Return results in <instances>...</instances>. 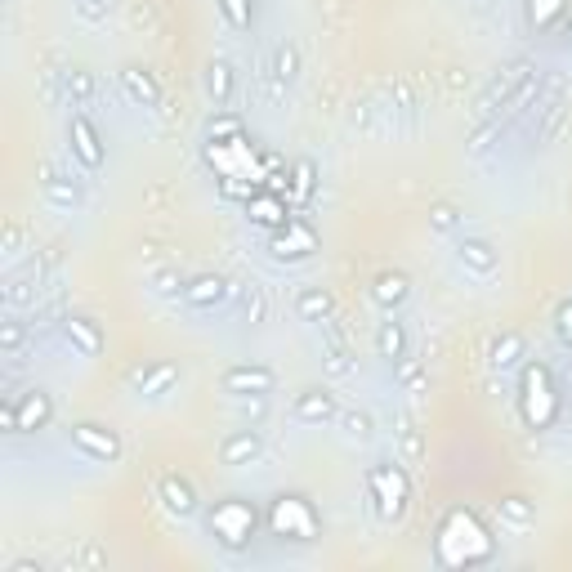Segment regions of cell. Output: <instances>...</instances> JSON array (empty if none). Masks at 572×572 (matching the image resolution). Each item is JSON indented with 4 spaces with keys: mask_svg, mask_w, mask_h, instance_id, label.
I'll use <instances>...</instances> for the list:
<instances>
[{
    "mask_svg": "<svg viewBox=\"0 0 572 572\" xmlns=\"http://www.w3.org/2000/svg\"><path fill=\"white\" fill-rule=\"evenodd\" d=\"M318 188V161L313 157H295L291 161V206H304Z\"/></svg>",
    "mask_w": 572,
    "mask_h": 572,
    "instance_id": "obj_28",
    "label": "cell"
},
{
    "mask_svg": "<svg viewBox=\"0 0 572 572\" xmlns=\"http://www.w3.org/2000/svg\"><path fill=\"white\" fill-rule=\"evenodd\" d=\"M371 300H376L385 313L403 309V304L412 300V278H407L403 269H385V273H376V282H371Z\"/></svg>",
    "mask_w": 572,
    "mask_h": 572,
    "instance_id": "obj_21",
    "label": "cell"
},
{
    "mask_svg": "<svg viewBox=\"0 0 572 572\" xmlns=\"http://www.w3.org/2000/svg\"><path fill=\"white\" fill-rule=\"evenodd\" d=\"M322 371H327V376H336V380L354 376V371H358L354 349H349V345H327V354H322Z\"/></svg>",
    "mask_w": 572,
    "mask_h": 572,
    "instance_id": "obj_36",
    "label": "cell"
},
{
    "mask_svg": "<svg viewBox=\"0 0 572 572\" xmlns=\"http://www.w3.org/2000/svg\"><path fill=\"white\" fill-rule=\"evenodd\" d=\"M559 412H564V394L555 385V371L546 362H528L519 385V416L528 421V429H550Z\"/></svg>",
    "mask_w": 572,
    "mask_h": 572,
    "instance_id": "obj_4",
    "label": "cell"
},
{
    "mask_svg": "<svg viewBox=\"0 0 572 572\" xmlns=\"http://www.w3.org/2000/svg\"><path fill=\"white\" fill-rule=\"evenodd\" d=\"M367 510L380 523H403L412 510V474L398 461H376L367 465Z\"/></svg>",
    "mask_w": 572,
    "mask_h": 572,
    "instance_id": "obj_1",
    "label": "cell"
},
{
    "mask_svg": "<svg viewBox=\"0 0 572 572\" xmlns=\"http://www.w3.org/2000/svg\"><path fill=\"white\" fill-rule=\"evenodd\" d=\"M50 421H54V398L41 385L23 389V394H5V403H0V425L9 434H36Z\"/></svg>",
    "mask_w": 572,
    "mask_h": 572,
    "instance_id": "obj_6",
    "label": "cell"
},
{
    "mask_svg": "<svg viewBox=\"0 0 572 572\" xmlns=\"http://www.w3.org/2000/svg\"><path fill=\"white\" fill-rule=\"evenodd\" d=\"M23 345H27V327H23V322H14V318L0 322V354L18 358V354H23Z\"/></svg>",
    "mask_w": 572,
    "mask_h": 572,
    "instance_id": "obj_40",
    "label": "cell"
},
{
    "mask_svg": "<svg viewBox=\"0 0 572 572\" xmlns=\"http://www.w3.org/2000/svg\"><path fill=\"white\" fill-rule=\"evenodd\" d=\"M456 224H461V211H456L452 202H434V206H429V228H434V233H452Z\"/></svg>",
    "mask_w": 572,
    "mask_h": 572,
    "instance_id": "obj_42",
    "label": "cell"
},
{
    "mask_svg": "<svg viewBox=\"0 0 572 572\" xmlns=\"http://www.w3.org/2000/svg\"><path fill=\"white\" fill-rule=\"evenodd\" d=\"M36 179H41V193H45V202L50 206H59V211H76V206H81V184L68 179V175H59L50 161L36 166Z\"/></svg>",
    "mask_w": 572,
    "mask_h": 572,
    "instance_id": "obj_16",
    "label": "cell"
},
{
    "mask_svg": "<svg viewBox=\"0 0 572 572\" xmlns=\"http://www.w3.org/2000/svg\"><path fill=\"white\" fill-rule=\"evenodd\" d=\"M447 541H461V568H479V564H492L497 546H492L488 528L474 510L465 505H452V510L438 514V528H434V546H447Z\"/></svg>",
    "mask_w": 572,
    "mask_h": 572,
    "instance_id": "obj_2",
    "label": "cell"
},
{
    "mask_svg": "<svg viewBox=\"0 0 572 572\" xmlns=\"http://www.w3.org/2000/svg\"><path fill=\"white\" fill-rule=\"evenodd\" d=\"M394 438H398V452H403L407 461H421V452H425V438H421V429H416L412 421H407V416H398Z\"/></svg>",
    "mask_w": 572,
    "mask_h": 572,
    "instance_id": "obj_37",
    "label": "cell"
},
{
    "mask_svg": "<svg viewBox=\"0 0 572 572\" xmlns=\"http://www.w3.org/2000/svg\"><path fill=\"white\" fill-rule=\"evenodd\" d=\"M206 94H211L215 108H228L237 94V68L228 59H211L206 63Z\"/></svg>",
    "mask_w": 572,
    "mask_h": 572,
    "instance_id": "obj_23",
    "label": "cell"
},
{
    "mask_svg": "<svg viewBox=\"0 0 572 572\" xmlns=\"http://www.w3.org/2000/svg\"><path fill=\"white\" fill-rule=\"evenodd\" d=\"M291 215H295L291 202H286L282 193H273V188H260L255 197H246V219L260 228H282Z\"/></svg>",
    "mask_w": 572,
    "mask_h": 572,
    "instance_id": "obj_18",
    "label": "cell"
},
{
    "mask_svg": "<svg viewBox=\"0 0 572 572\" xmlns=\"http://www.w3.org/2000/svg\"><path fill=\"white\" fill-rule=\"evenodd\" d=\"M206 532L215 537V546L237 555V550H246L255 541V532H260V510L246 497H224L206 510Z\"/></svg>",
    "mask_w": 572,
    "mask_h": 572,
    "instance_id": "obj_5",
    "label": "cell"
},
{
    "mask_svg": "<svg viewBox=\"0 0 572 572\" xmlns=\"http://www.w3.org/2000/svg\"><path fill=\"white\" fill-rule=\"evenodd\" d=\"M9 572H45V568L36 564V559H14V564H9Z\"/></svg>",
    "mask_w": 572,
    "mask_h": 572,
    "instance_id": "obj_48",
    "label": "cell"
},
{
    "mask_svg": "<svg viewBox=\"0 0 572 572\" xmlns=\"http://www.w3.org/2000/svg\"><path fill=\"white\" fill-rule=\"evenodd\" d=\"M385 103L380 99H354L349 103V130L358 135H385Z\"/></svg>",
    "mask_w": 572,
    "mask_h": 572,
    "instance_id": "obj_26",
    "label": "cell"
},
{
    "mask_svg": "<svg viewBox=\"0 0 572 572\" xmlns=\"http://www.w3.org/2000/svg\"><path fill=\"white\" fill-rule=\"evenodd\" d=\"M340 425H345V438H354V443H367L371 434H376V421H371V412H340Z\"/></svg>",
    "mask_w": 572,
    "mask_h": 572,
    "instance_id": "obj_39",
    "label": "cell"
},
{
    "mask_svg": "<svg viewBox=\"0 0 572 572\" xmlns=\"http://www.w3.org/2000/svg\"><path fill=\"white\" fill-rule=\"evenodd\" d=\"M331 313H336V295H331L327 286H304V291L295 295V318H304V322H327Z\"/></svg>",
    "mask_w": 572,
    "mask_h": 572,
    "instance_id": "obj_25",
    "label": "cell"
},
{
    "mask_svg": "<svg viewBox=\"0 0 572 572\" xmlns=\"http://www.w3.org/2000/svg\"><path fill=\"white\" fill-rule=\"evenodd\" d=\"M112 5H117V0H76V14H81L85 23H103V18L112 14Z\"/></svg>",
    "mask_w": 572,
    "mask_h": 572,
    "instance_id": "obj_43",
    "label": "cell"
},
{
    "mask_svg": "<svg viewBox=\"0 0 572 572\" xmlns=\"http://www.w3.org/2000/svg\"><path fill=\"white\" fill-rule=\"evenodd\" d=\"M18 242H23V228L5 224V255H18Z\"/></svg>",
    "mask_w": 572,
    "mask_h": 572,
    "instance_id": "obj_47",
    "label": "cell"
},
{
    "mask_svg": "<svg viewBox=\"0 0 572 572\" xmlns=\"http://www.w3.org/2000/svg\"><path fill=\"white\" fill-rule=\"evenodd\" d=\"M237 412H242L246 421H264V412H269V394H246V398H237Z\"/></svg>",
    "mask_w": 572,
    "mask_h": 572,
    "instance_id": "obj_44",
    "label": "cell"
},
{
    "mask_svg": "<svg viewBox=\"0 0 572 572\" xmlns=\"http://www.w3.org/2000/svg\"><path fill=\"white\" fill-rule=\"evenodd\" d=\"M394 380H398V389H403V394H425V385H429L425 362L421 358H398L394 362Z\"/></svg>",
    "mask_w": 572,
    "mask_h": 572,
    "instance_id": "obj_33",
    "label": "cell"
},
{
    "mask_svg": "<svg viewBox=\"0 0 572 572\" xmlns=\"http://www.w3.org/2000/svg\"><path fill=\"white\" fill-rule=\"evenodd\" d=\"M555 331L564 336V345L572 349V295H568V300H559V309H555Z\"/></svg>",
    "mask_w": 572,
    "mask_h": 572,
    "instance_id": "obj_46",
    "label": "cell"
},
{
    "mask_svg": "<svg viewBox=\"0 0 572 572\" xmlns=\"http://www.w3.org/2000/svg\"><path fill=\"white\" fill-rule=\"evenodd\" d=\"M157 501L166 514H175V519H193L197 510H202V501H197V488L184 479L179 470H166L157 474Z\"/></svg>",
    "mask_w": 572,
    "mask_h": 572,
    "instance_id": "obj_11",
    "label": "cell"
},
{
    "mask_svg": "<svg viewBox=\"0 0 572 572\" xmlns=\"http://www.w3.org/2000/svg\"><path fill=\"white\" fill-rule=\"evenodd\" d=\"M215 5H219V14L228 18L233 32H246V27H251V0H215Z\"/></svg>",
    "mask_w": 572,
    "mask_h": 572,
    "instance_id": "obj_41",
    "label": "cell"
},
{
    "mask_svg": "<svg viewBox=\"0 0 572 572\" xmlns=\"http://www.w3.org/2000/svg\"><path fill=\"white\" fill-rule=\"evenodd\" d=\"M523 9H528L532 32H550V27L568 14V0H523Z\"/></svg>",
    "mask_w": 572,
    "mask_h": 572,
    "instance_id": "obj_31",
    "label": "cell"
},
{
    "mask_svg": "<svg viewBox=\"0 0 572 572\" xmlns=\"http://www.w3.org/2000/svg\"><path fill=\"white\" fill-rule=\"evenodd\" d=\"M559 45H564V50H572V14L564 18V27H559Z\"/></svg>",
    "mask_w": 572,
    "mask_h": 572,
    "instance_id": "obj_49",
    "label": "cell"
},
{
    "mask_svg": "<svg viewBox=\"0 0 572 572\" xmlns=\"http://www.w3.org/2000/svg\"><path fill=\"white\" fill-rule=\"evenodd\" d=\"M501 130H505V121H501V117H483L479 126L470 130V139H465V152H474V157H483V152H488L492 143L501 139Z\"/></svg>",
    "mask_w": 572,
    "mask_h": 572,
    "instance_id": "obj_35",
    "label": "cell"
},
{
    "mask_svg": "<svg viewBox=\"0 0 572 572\" xmlns=\"http://www.w3.org/2000/svg\"><path fill=\"white\" fill-rule=\"evenodd\" d=\"M237 135H246V126H242V117H237V112H219V117L206 121V143L237 139Z\"/></svg>",
    "mask_w": 572,
    "mask_h": 572,
    "instance_id": "obj_38",
    "label": "cell"
},
{
    "mask_svg": "<svg viewBox=\"0 0 572 572\" xmlns=\"http://www.w3.org/2000/svg\"><path fill=\"white\" fill-rule=\"evenodd\" d=\"M318 251V228L309 224L304 215H291L282 228H273L269 233V255L273 260H309V255Z\"/></svg>",
    "mask_w": 572,
    "mask_h": 572,
    "instance_id": "obj_9",
    "label": "cell"
},
{
    "mask_svg": "<svg viewBox=\"0 0 572 572\" xmlns=\"http://www.w3.org/2000/svg\"><path fill=\"white\" fill-rule=\"evenodd\" d=\"M456 260H461V269L479 273V278H492L497 264H501V255H497V246H492L488 237H461V242H456Z\"/></svg>",
    "mask_w": 572,
    "mask_h": 572,
    "instance_id": "obj_20",
    "label": "cell"
},
{
    "mask_svg": "<svg viewBox=\"0 0 572 572\" xmlns=\"http://www.w3.org/2000/svg\"><path fill=\"white\" fill-rule=\"evenodd\" d=\"M291 412H295V421H304V425H327V421H336L340 416V403H336L331 389L313 385V389H300V394H295Z\"/></svg>",
    "mask_w": 572,
    "mask_h": 572,
    "instance_id": "obj_13",
    "label": "cell"
},
{
    "mask_svg": "<svg viewBox=\"0 0 572 572\" xmlns=\"http://www.w3.org/2000/svg\"><path fill=\"white\" fill-rule=\"evenodd\" d=\"M532 72H537V63L523 59V54H519V59H510V63H501L497 76L488 81V90H483V94H479V103H474V121H483V117H501V108L514 99V90H519V85L528 81Z\"/></svg>",
    "mask_w": 572,
    "mask_h": 572,
    "instance_id": "obj_7",
    "label": "cell"
},
{
    "mask_svg": "<svg viewBox=\"0 0 572 572\" xmlns=\"http://www.w3.org/2000/svg\"><path fill=\"white\" fill-rule=\"evenodd\" d=\"M179 286H184V282H179L175 269H157V273H152V291H157V295H179Z\"/></svg>",
    "mask_w": 572,
    "mask_h": 572,
    "instance_id": "obj_45",
    "label": "cell"
},
{
    "mask_svg": "<svg viewBox=\"0 0 572 572\" xmlns=\"http://www.w3.org/2000/svg\"><path fill=\"white\" fill-rule=\"evenodd\" d=\"M497 514H501L505 528H519V532H528L532 523H537V505H532L528 497H501Z\"/></svg>",
    "mask_w": 572,
    "mask_h": 572,
    "instance_id": "obj_30",
    "label": "cell"
},
{
    "mask_svg": "<svg viewBox=\"0 0 572 572\" xmlns=\"http://www.w3.org/2000/svg\"><path fill=\"white\" fill-rule=\"evenodd\" d=\"M126 380L139 398H161V394H170V385L179 380V367L175 362H143V367H135Z\"/></svg>",
    "mask_w": 572,
    "mask_h": 572,
    "instance_id": "obj_15",
    "label": "cell"
},
{
    "mask_svg": "<svg viewBox=\"0 0 572 572\" xmlns=\"http://www.w3.org/2000/svg\"><path fill=\"white\" fill-rule=\"evenodd\" d=\"M523 358H528V340H523L519 331H501V336L492 340V349H488V367L492 371H514Z\"/></svg>",
    "mask_w": 572,
    "mask_h": 572,
    "instance_id": "obj_24",
    "label": "cell"
},
{
    "mask_svg": "<svg viewBox=\"0 0 572 572\" xmlns=\"http://www.w3.org/2000/svg\"><path fill=\"white\" fill-rule=\"evenodd\" d=\"M269 72L278 76V85H286V90H291L295 76H300V45H295V41H278V45H273Z\"/></svg>",
    "mask_w": 572,
    "mask_h": 572,
    "instance_id": "obj_29",
    "label": "cell"
},
{
    "mask_svg": "<svg viewBox=\"0 0 572 572\" xmlns=\"http://www.w3.org/2000/svg\"><path fill=\"white\" fill-rule=\"evenodd\" d=\"M63 94H68L72 103H90L94 94H99V81H94L90 68H68L63 72Z\"/></svg>",
    "mask_w": 572,
    "mask_h": 572,
    "instance_id": "obj_34",
    "label": "cell"
},
{
    "mask_svg": "<svg viewBox=\"0 0 572 572\" xmlns=\"http://www.w3.org/2000/svg\"><path fill=\"white\" fill-rule=\"evenodd\" d=\"M376 354L389 358V362L407 358V327H403V322H394V313L376 327Z\"/></svg>",
    "mask_w": 572,
    "mask_h": 572,
    "instance_id": "obj_27",
    "label": "cell"
},
{
    "mask_svg": "<svg viewBox=\"0 0 572 572\" xmlns=\"http://www.w3.org/2000/svg\"><path fill=\"white\" fill-rule=\"evenodd\" d=\"M233 291H237V286L228 282L224 273H202V278H193L184 286V304H188V309H219Z\"/></svg>",
    "mask_w": 572,
    "mask_h": 572,
    "instance_id": "obj_17",
    "label": "cell"
},
{
    "mask_svg": "<svg viewBox=\"0 0 572 572\" xmlns=\"http://www.w3.org/2000/svg\"><path fill=\"white\" fill-rule=\"evenodd\" d=\"M59 327H63V340H68L76 354H85V358L103 354V331H99V322L94 318H85V313H63Z\"/></svg>",
    "mask_w": 572,
    "mask_h": 572,
    "instance_id": "obj_14",
    "label": "cell"
},
{
    "mask_svg": "<svg viewBox=\"0 0 572 572\" xmlns=\"http://www.w3.org/2000/svg\"><path fill=\"white\" fill-rule=\"evenodd\" d=\"M68 148H72L76 166H81L85 175H99V170L108 166V148H103V135H99V126H94L85 112H76V117L68 121Z\"/></svg>",
    "mask_w": 572,
    "mask_h": 572,
    "instance_id": "obj_10",
    "label": "cell"
},
{
    "mask_svg": "<svg viewBox=\"0 0 572 572\" xmlns=\"http://www.w3.org/2000/svg\"><path fill=\"white\" fill-rule=\"evenodd\" d=\"M219 385H224V394H233V398H246V394H273L278 376H273L269 367H260V362H237V367H228L224 376H219Z\"/></svg>",
    "mask_w": 572,
    "mask_h": 572,
    "instance_id": "obj_12",
    "label": "cell"
},
{
    "mask_svg": "<svg viewBox=\"0 0 572 572\" xmlns=\"http://www.w3.org/2000/svg\"><path fill=\"white\" fill-rule=\"evenodd\" d=\"M260 456H264L260 429H233V434L219 443V461L224 465H255Z\"/></svg>",
    "mask_w": 572,
    "mask_h": 572,
    "instance_id": "obj_22",
    "label": "cell"
},
{
    "mask_svg": "<svg viewBox=\"0 0 572 572\" xmlns=\"http://www.w3.org/2000/svg\"><path fill=\"white\" fill-rule=\"evenodd\" d=\"M68 438H72L76 452L90 456V461H99V465H117L121 456H126V443H121V434H117V429H108V425L76 421V425L68 429Z\"/></svg>",
    "mask_w": 572,
    "mask_h": 572,
    "instance_id": "obj_8",
    "label": "cell"
},
{
    "mask_svg": "<svg viewBox=\"0 0 572 572\" xmlns=\"http://www.w3.org/2000/svg\"><path fill=\"white\" fill-rule=\"evenodd\" d=\"M269 532L278 541H291V546H309V541L322 537V514L304 492H278L269 501V514H264Z\"/></svg>",
    "mask_w": 572,
    "mask_h": 572,
    "instance_id": "obj_3",
    "label": "cell"
},
{
    "mask_svg": "<svg viewBox=\"0 0 572 572\" xmlns=\"http://www.w3.org/2000/svg\"><path fill=\"white\" fill-rule=\"evenodd\" d=\"M264 318H269V291H264L260 282H246L242 286V322L264 327Z\"/></svg>",
    "mask_w": 572,
    "mask_h": 572,
    "instance_id": "obj_32",
    "label": "cell"
},
{
    "mask_svg": "<svg viewBox=\"0 0 572 572\" xmlns=\"http://www.w3.org/2000/svg\"><path fill=\"white\" fill-rule=\"evenodd\" d=\"M117 81H121V90H126V99L139 103V108H157L161 103V81L148 68H139V63H126V68L117 72Z\"/></svg>",
    "mask_w": 572,
    "mask_h": 572,
    "instance_id": "obj_19",
    "label": "cell"
}]
</instances>
